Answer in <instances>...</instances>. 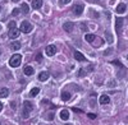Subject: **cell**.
<instances>
[{"mask_svg": "<svg viewBox=\"0 0 128 125\" xmlns=\"http://www.w3.org/2000/svg\"><path fill=\"white\" fill-rule=\"evenodd\" d=\"M20 61H22V56H20L19 54H14L9 60V65L12 68H17V66L20 65Z\"/></svg>", "mask_w": 128, "mask_h": 125, "instance_id": "cell-1", "label": "cell"}, {"mask_svg": "<svg viewBox=\"0 0 128 125\" xmlns=\"http://www.w3.org/2000/svg\"><path fill=\"white\" fill-rule=\"evenodd\" d=\"M34 106H32V103L30 101H26L24 105H23V118H28L30 116V112L32 111Z\"/></svg>", "mask_w": 128, "mask_h": 125, "instance_id": "cell-2", "label": "cell"}, {"mask_svg": "<svg viewBox=\"0 0 128 125\" xmlns=\"http://www.w3.org/2000/svg\"><path fill=\"white\" fill-rule=\"evenodd\" d=\"M19 29H20V32H23V33H30L32 31V26H31L30 22H22Z\"/></svg>", "mask_w": 128, "mask_h": 125, "instance_id": "cell-3", "label": "cell"}, {"mask_svg": "<svg viewBox=\"0 0 128 125\" xmlns=\"http://www.w3.org/2000/svg\"><path fill=\"white\" fill-rule=\"evenodd\" d=\"M19 35H20V29H18V28L9 29V32H8V36H9V38H12V40H16V38H18V37H19Z\"/></svg>", "mask_w": 128, "mask_h": 125, "instance_id": "cell-4", "label": "cell"}, {"mask_svg": "<svg viewBox=\"0 0 128 125\" xmlns=\"http://www.w3.org/2000/svg\"><path fill=\"white\" fill-rule=\"evenodd\" d=\"M55 53H56V47H55L54 45L46 46V55H48V56H52Z\"/></svg>", "mask_w": 128, "mask_h": 125, "instance_id": "cell-5", "label": "cell"}, {"mask_svg": "<svg viewBox=\"0 0 128 125\" xmlns=\"http://www.w3.org/2000/svg\"><path fill=\"white\" fill-rule=\"evenodd\" d=\"M99 102L101 105H108V103H110V97L108 95H101L99 98Z\"/></svg>", "mask_w": 128, "mask_h": 125, "instance_id": "cell-6", "label": "cell"}, {"mask_svg": "<svg viewBox=\"0 0 128 125\" xmlns=\"http://www.w3.org/2000/svg\"><path fill=\"white\" fill-rule=\"evenodd\" d=\"M73 28H74V24H73V22H66L63 24V29L66 31V32H72L73 31Z\"/></svg>", "mask_w": 128, "mask_h": 125, "instance_id": "cell-7", "label": "cell"}, {"mask_svg": "<svg viewBox=\"0 0 128 125\" xmlns=\"http://www.w3.org/2000/svg\"><path fill=\"white\" fill-rule=\"evenodd\" d=\"M73 12H74V14H76V15H81V14L83 13V5H82V4L74 5V8H73Z\"/></svg>", "mask_w": 128, "mask_h": 125, "instance_id": "cell-8", "label": "cell"}, {"mask_svg": "<svg viewBox=\"0 0 128 125\" xmlns=\"http://www.w3.org/2000/svg\"><path fill=\"white\" fill-rule=\"evenodd\" d=\"M74 59H76L77 61H86V56H84L82 53H78V51L74 53Z\"/></svg>", "mask_w": 128, "mask_h": 125, "instance_id": "cell-9", "label": "cell"}, {"mask_svg": "<svg viewBox=\"0 0 128 125\" xmlns=\"http://www.w3.org/2000/svg\"><path fill=\"white\" fill-rule=\"evenodd\" d=\"M49 77H50V74L48 71H41L40 74H38V79L41 80V82H45V80H48L49 79Z\"/></svg>", "mask_w": 128, "mask_h": 125, "instance_id": "cell-10", "label": "cell"}, {"mask_svg": "<svg viewBox=\"0 0 128 125\" xmlns=\"http://www.w3.org/2000/svg\"><path fill=\"white\" fill-rule=\"evenodd\" d=\"M60 119H62V120H64V121L68 120V119H69V111H68V110H66V109L62 110V111H60Z\"/></svg>", "mask_w": 128, "mask_h": 125, "instance_id": "cell-11", "label": "cell"}, {"mask_svg": "<svg viewBox=\"0 0 128 125\" xmlns=\"http://www.w3.org/2000/svg\"><path fill=\"white\" fill-rule=\"evenodd\" d=\"M126 9H127L126 4L120 3V4H118V6H116V13H118V14H123L126 12Z\"/></svg>", "mask_w": 128, "mask_h": 125, "instance_id": "cell-12", "label": "cell"}, {"mask_svg": "<svg viewBox=\"0 0 128 125\" xmlns=\"http://www.w3.org/2000/svg\"><path fill=\"white\" fill-rule=\"evenodd\" d=\"M23 71H24V74L26 75H32V74H34V73H35V70H34V68H32V66H30V65H26L24 66V69H23Z\"/></svg>", "mask_w": 128, "mask_h": 125, "instance_id": "cell-13", "label": "cell"}, {"mask_svg": "<svg viewBox=\"0 0 128 125\" xmlns=\"http://www.w3.org/2000/svg\"><path fill=\"white\" fill-rule=\"evenodd\" d=\"M91 44H92V46H94V47H100V46L104 44V41H102L100 37H96V38L94 40V42H91Z\"/></svg>", "mask_w": 128, "mask_h": 125, "instance_id": "cell-14", "label": "cell"}, {"mask_svg": "<svg viewBox=\"0 0 128 125\" xmlns=\"http://www.w3.org/2000/svg\"><path fill=\"white\" fill-rule=\"evenodd\" d=\"M42 6V0H32V8L34 9H40Z\"/></svg>", "mask_w": 128, "mask_h": 125, "instance_id": "cell-15", "label": "cell"}, {"mask_svg": "<svg viewBox=\"0 0 128 125\" xmlns=\"http://www.w3.org/2000/svg\"><path fill=\"white\" fill-rule=\"evenodd\" d=\"M123 18H116V20H115V28H116V31H120V28H122V26H123Z\"/></svg>", "mask_w": 128, "mask_h": 125, "instance_id": "cell-16", "label": "cell"}, {"mask_svg": "<svg viewBox=\"0 0 128 125\" xmlns=\"http://www.w3.org/2000/svg\"><path fill=\"white\" fill-rule=\"evenodd\" d=\"M8 96H9V89L8 88H2V89H0V97L5 98Z\"/></svg>", "mask_w": 128, "mask_h": 125, "instance_id": "cell-17", "label": "cell"}, {"mask_svg": "<svg viewBox=\"0 0 128 125\" xmlns=\"http://www.w3.org/2000/svg\"><path fill=\"white\" fill-rule=\"evenodd\" d=\"M70 96H72V95H70L69 92L64 91V92L62 93V96H60V97H62V100H63V101H68V100H70Z\"/></svg>", "mask_w": 128, "mask_h": 125, "instance_id": "cell-18", "label": "cell"}, {"mask_svg": "<svg viewBox=\"0 0 128 125\" xmlns=\"http://www.w3.org/2000/svg\"><path fill=\"white\" fill-rule=\"evenodd\" d=\"M38 93H40V88H37V87H36V88H32V89H31L30 96H31V97H36V96L38 95Z\"/></svg>", "mask_w": 128, "mask_h": 125, "instance_id": "cell-19", "label": "cell"}, {"mask_svg": "<svg viewBox=\"0 0 128 125\" xmlns=\"http://www.w3.org/2000/svg\"><path fill=\"white\" fill-rule=\"evenodd\" d=\"M96 38L95 35H91V33H87L86 36H84V40L87 41V42H94V40Z\"/></svg>", "mask_w": 128, "mask_h": 125, "instance_id": "cell-20", "label": "cell"}, {"mask_svg": "<svg viewBox=\"0 0 128 125\" xmlns=\"http://www.w3.org/2000/svg\"><path fill=\"white\" fill-rule=\"evenodd\" d=\"M10 47H12V50H19L20 49V44L19 42H12V45H10Z\"/></svg>", "mask_w": 128, "mask_h": 125, "instance_id": "cell-21", "label": "cell"}, {"mask_svg": "<svg viewBox=\"0 0 128 125\" xmlns=\"http://www.w3.org/2000/svg\"><path fill=\"white\" fill-rule=\"evenodd\" d=\"M22 10H23V13H28V12H30V6H28L26 3H23V4H22Z\"/></svg>", "mask_w": 128, "mask_h": 125, "instance_id": "cell-22", "label": "cell"}, {"mask_svg": "<svg viewBox=\"0 0 128 125\" xmlns=\"http://www.w3.org/2000/svg\"><path fill=\"white\" fill-rule=\"evenodd\" d=\"M8 27H9V29L17 28V26H16V22H9V23H8Z\"/></svg>", "mask_w": 128, "mask_h": 125, "instance_id": "cell-23", "label": "cell"}, {"mask_svg": "<svg viewBox=\"0 0 128 125\" xmlns=\"http://www.w3.org/2000/svg\"><path fill=\"white\" fill-rule=\"evenodd\" d=\"M18 14H19V9H17V8H16V9H13V10H12V15H18Z\"/></svg>", "mask_w": 128, "mask_h": 125, "instance_id": "cell-24", "label": "cell"}, {"mask_svg": "<svg viewBox=\"0 0 128 125\" xmlns=\"http://www.w3.org/2000/svg\"><path fill=\"white\" fill-rule=\"evenodd\" d=\"M87 116L91 119V120H94V119H96V115L95 114H87Z\"/></svg>", "mask_w": 128, "mask_h": 125, "instance_id": "cell-25", "label": "cell"}, {"mask_svg": "<svg viewBox=\"0 0 128 125\" xmlns=\"http://www.w3.org/2000/svg\"><path fill=\"white\" fill-rule=\"evenodd\" d=\"M114 65H118V66H120V61H118V60H114V61H112Z\"/></svg>", "mask_w": 128, "mask_h": 125, "instance_id": "cell-26", "label": "cell"}, {"mask_svg": "<svg viewBox=\"0 0 128 125\" xmlns=\"http://www.w3.org/2000/svg\"><path fill=\"white\" fill-rule=\"evenodd\" d=\"M36 60H37V61H41V60H42V55H41V54H37V56H36Z\"/></svg>", "mask_w": 128, "mask_h": 125, "instance_id": "cell-27", "label": "cell"}, {"mask_svg": "<svg viewBox=\"0 0 128 125\" xmlns=\"http://www.w3.org/2000/svg\"><path fill=\"white\" fill-rule=\"evenodd\" d=\"M10 107H12V109H16V107H17L16 102H10Z\"/></svg>", "mask_w": 128, "mask_h": 125, "instance_id": "cell-28", "label": "cell"}, {"mask_svg": "<svg viewBox=\"0 0 128 125\" xmlns=\"http://www.w3.org/2000/svg\"><path fill=\"white\" fill-rule=\"evenodd\" d=\"M73 111H76V112H83L82 110H80V109H77V107H73Z\"/></svg>", "mask_w": 128, "mask_h": 125, "instance_id": "cell-29", "label": "cell"}, {"mask_svg": "<svg viewBox=\"0 0 128 125\" xmlns=\"http://www.w3.org/2000/svg\"><path fill=\"white\" fill-rule=\"evenodd\" d=\"M62 3L63 4H68V3H70V0H62Z\"/></svg>", "mask_w": 128, "mask_h": 125, "instance_id": "cell-30", "label": "cell"}, {"mask_svg": "<svg viewBox=\"0 0 128 125\" xmlns=\"http://www.w3.org/2000/svg\"><path fill=\"white\" fill-rule=\"evenodd\" d=\"M52 118H54V114H52V112H50V115H49V120H51Z\"/></svg>", "mask_w": 128, "mask_h": 125, "instance_id": "cell-31", "label": "cell"}, {"mask_svg": "<svg viewBox=\"0 0 128 125\" xmlns=\"http://www.w3.org/2000/svg\"><path fill=\"white\" fill-rule=\"evenodd\" d=\"M81 28L84 31V29H86V26H84V24H81Z\"/></svg>", "mask_w": 128, "mask_h": 125, "instance_id": "cell-32", "label": "cell"}, {"mask_svg": "<svg viewBox=\"0 0 128 125\" xmlns=\"http://www.w3.org/2000/svg\"><path fill=\"white\" fill-rule=\"evenodd\" d=\"M2 110H3V103L0 102V111H2Z\"/></svg>", "mask_w": 128, "mask_h": 125, "instance_id": "cell-33", "label": "cell"}, {"mask_svg": "<svg viewBox=\"0 0 128 125\" xmlns=\"http://www.w3.org/2000/svg\"><path fill=\"white\" fill-rule=\"evenodd\" d=\"M12 1H14V3H17V1H19V0H12Z\"/></svg>", "mask_w": 128, "mask_h": 125, "instance_id": "cell-34", "label": "cell"}, {"mask_svg": "<svg viewBox=\"0 0 128 125\" xmlns=\"http://www.w3.org/2000/svg\"><path fill=\"white\" fill-rule=\"evenodd\" d=\"M0 55H2V49H0Z\"/></svg>", "mask_w": 128, "mask_h": 125, "instance_id": "cell-35", "label": "cell"}, {"mask_svg": "<svg viewBox=\"0 0 128 125\" xmlns=\"http://www.w3.org/2000/svg\"><path fill=\"white\" fill-rule=\"evenodd\" d=\"M0 10H2V6H0Z\"/></svg>", "mask_w": 128, "mask_h": 125, "instance_id": "cell-36", "label": "cell"}, {"mask_svg": "<svg viewBox=\"0 0 128 125\" xmlns=\"http://www.w3.org/2000/svg\"><path fill=\"white\" fill-rule=\"evenodd\" d=\"M66 125H69V124H66Z\"/></svg>", "mask_w": 128, "mask_h": 125, "instance_id": "cell-37", "label": "cell"}, {"mask_svg": "<svg viewBox=\"0 0 128 125\" xmlns=\"http://www.w3.org/2000/svg\"><path fill=\"white\" fill-rule=\"evenodd\" d=\"M127 59H128V56H127Z\"/></svg>", "mask_w": 128, "mask_h": 125, "instance_id": "cell-38", "label": "cell"}, {"mask_svg": "<svg viewBox=\"0 0 128 125\" xmlns=\"http://www.w3.org/2000/svg\"><path fill=\"white\" fill-rule=\"evenodd\" d=\"M0 125H2V124H0Z\"/></svg>", "mask_w": 128, "mask_h": 125, "instance_id": "cell-39", "label": "cell"}]
</instances>
